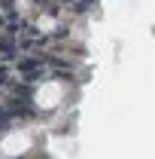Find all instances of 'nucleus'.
I'll use <instances>...</instances> for the list:
<instances>
[{
  "instance_id": "nucleus-1",
  "label": "nucleus",
  "mask_w": 155,
  "mask_h": 159,
  "mask_svg": "<svg viewBox=\"0 0 155 159\" xmlns=\"http://www.w3.org/2000/svg\"><path fill=\"white\" fill-rule=\"evenodd\" d=\"M21 74H24L27 80H34L40 74V61L37 58H24V61H21Z\"/></svg>"
},
{
  "instance_id": "nucleus-2",
  "label": "nucleus",
  "mask_w": 155,
  "mask_h": 159,
  "mask_svg": "<svg viewBox=\"0 0 155 159\" xmlns=\"http://www.w3.org/2000/svg\"><path fill=\"white\" fill-rule=\"evenodd\" d=\"M6 83V67H0V86Z\"/></svg>"
}]
</instances>
